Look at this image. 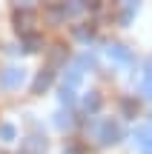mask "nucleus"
<instances>
[{
    "label": "nucleus",
    "mask_w": 152,
    "mask_h": 154,
    "mask_svg": "<svg viewBox=\"0 0 152 154\" xmlns=\"http://www.w3.org/2000/svg\"><path fill=\"white\" fill-rule=\"evenodd\" d=\"M34 26H37V11L23 6V9H15V29L20 37H29L34 34Z\"/></svg>",
    "instance_id": "f257e3e1"
},
{
    "label": "nucleus",
    "mask_w": 152,
    "mask_h": 154,
    "mask_svg": "<svg viewBox=\"0 0 152 154\" xmlns=\"http://www.w3.org/2000/svg\"><path fill=\"white\" fill-rule=\"evenodd\" d=\"M95 134H98V140H101V146H112V143H118V140L124 137V128H121L118 123H112V120H103L101 126H95Z\"/></svg>",
    "instance_id": "f03ea898"
},
{
    "label": "nucleus",
    "mask_w": 152,
    "mask_h": 154,
    "mask_svg": "<svg viewBox=\"0 0 152 154\" xmlns=\"http://www.w3.org/2000/svg\"><path fill=\"white\" fill-rule=\"evenodd\" d=\"M52 80H55V72H52V69H40L37 77L32 80V94H43L46 88L52 86Z\"/></svg>",
    "instance_id": "7ed1b4c3"
},
{
    "label": "nucleus",
    "mask_w": 152,
    "mask_h": 154,
    "mask_svg": "<svg viewBox=\"0 0 152 154\" xmlns=\"http://www.w3.org/2000/svg\"><path fill=\"white\" fill-rule=\"evenodd\" d=\"M0 83H3L6 88H17V86L23 83V69H17V66L6 69V72L0 74Z\"/></svg>",
    "instance_id": "20e7f679"
},
{
    "label": "nucleus",
    "mask_w": 152,
    "mask_h": 154,
    "mask_svg": "<svg viewBox=\"0 0 152 154\" xmlns=\"http://www.w3.org/2000/svg\"><path fill=\"white\" fill-rule=\"evenodd\" d=\"M106 54L112 57V60H118V63H132V51L126 49V46H121V43H109Z\"/></svg>",
    "instance_id": "39448f33"
},
{
    "label": "nucleus",
    "mask_w": 152,
    "mask_h": 154,
    "mask_svg": "<svg viewBox=\"0 0 152 154\" xmlns=\"http://www.w3.org/2000/svg\"><path fill=\"white\" fill-rule=\"evenodd\" d=\"M66 57H69V51H66V46H63V43L52 46V51H49V69H55V66H60V63H66Z\"/></svg>",
    "instance_id": "423d86ee"
},
{
    "label": "nucleus",
    "mask_w": 152,
    "mask_h": 154,
    "mask_svg": "<svg viewBox=\"0 0 152 154\" xmlns=\"http://www.w3.org/2000/svg\"><path fill=\"white\" fill-rule=\"evenodd\" d=\"M46 151V140L43 137H29L23 143V154H43Z\"/></svg>",
    "instance_id": "0eeeda50"
},
{
    "label": "nucleus",
    "mask_w": 152,
    "mask_h": 154,
    "mask_svg": "<svg viewBox=\"0 0 152 154\" xmlns=\"http://www.w3.org/2000/svg\"><path fill=\"white\" fill-rule=\"evenodd\" d=\"M80 77H83V72H80V66H72L66 74H63V88H75L80 83Z\"/></svg>",
    "instance_id": "6e6552de"
},
{
    "label": "nucleus",
    "mask_w": 152,
    "mask_h": 154,
    "mask_svg": "<svg viewBox=\"0 0 152 154\" xmlns=\"http://www.w3.org/2000/svg\"><path fill=\"white\" fill-rule=\"evenodd\" d=\"M83 109L89 111V114H95V111L101 109V94H98V91H89L83 97Z\"/></svg>",
    "instance_id": "1a4fd4ad"
},
{
    "label": "nucleus",
    "mask_w": 152,
    "mask_h": 154,
    "mask_svg": "<svg viewBox=\"0 0 152 154\" xmlns=\"http://www.w3.org/2000/svg\"><path fill=\"white\" fill-rule=\"evenodd\" d=\"M40 46H43L40 34H29V37H23V51H37Z\"/></svg>",
    "instance_id": "9d476101"
},
{
    "label": "nucleus",
    "mask_w": 152,
    "mask_h": 154,
    "mask_svg": "<svg viewBox=\"0 0 152 154\" xmlns=\"http://www.w3.org/2000/svg\"><path fill=\"white\" fill-rule=\"evenodd\" d=\"M15 137H17V128L11 126V123H0V140H6V143H11Z\"/></svg>",
    "instance_id": "9b49d317"
},
{
    "label": "nucleus",
    "mask_w": 152,
    "mask_h": 154,
    "mask_svg": "<svg viewBox=\"0 0 152 154\" xmlns=\"http://www.w3.org/2000/svg\"><path fill=\"white\" fill-rule=\"evenodd\" d=\"M121 111H124V117H135L138 114V103L129 100V97H124V100H121Z\"/></svg>",
    "instance_id": "f8f14e48"
},
{
    "label": "nucleus",
    "mask_w": 152,
    "mask_h": 154,
    "mask_svg": "<svg viewBox=\"0 0 152 154\" xmlns=\"http://www.w3.org/2000/svg\"><path fill=\"white\" fill-rule=\"evenodd\" d=\"M92 34H95V29H92L89 23H83V26H75V37H78V40H89Z\"/></svg>",
    "instance_id": "ddd939ff"
},
{
    "label": "nucleus",
    "mask_w": 152,
    "mask_h": 154,
    "mask_svg": "<svg viewBox=\"0 0 152 154\" xmlns=\"http://www.w3.org/2000/svg\"><path fill=\"white\" fill-rule=\"evenodd\" d=\"M135 11H138V6H135V3H126V6H124V11H121V23H129Z\"/></svg>",
    "instance_id": "4468645a"
},
{
    "label": "nucleus",
    "mask_w": 152,
    "mask_h": 154,
    "mask_svg": "<svg viewBox=\"0 0 152 154\" xmlns=\"http://www.w3.org/2000/svg\"><path fill=\"white\" fill-rule=\"evenodd\" d=\"M60 103L63 106H72L75 103V91H72V88H60Z\"/></svg>",
    "instance_id": "2eb2a0df"
},
{
    "label": "nucleus",
    "mask_w": 152,
    "mask_h": 154,
    "mask_svg": "<svg viewBox=\"0 0 152 154\" xmlns=\"http://www.w3.org/2000/svg\"><path fill=\"white\" fill-rule=\"evenodd\" d=\"M57 126H60V128H66V126H72V114H69V111H66V114H57Z\"/></svg>",
    "instance_id": "dca6fc26"
},
{
    "label": "nucleus",
    "mask_w": 152,
    "mask_h": 154,
    "mask_svg": "<svg viewBox=\"0 0 152 154\" xmlns=\"http://www.w3.org/2000/svg\"><path fill=\"white\" fill-rule=\"evenodd\" d=\"M147 97H152V80L147 83Z\"/></svg>",
    "instance_id": "f3484780"
}]
</instances>
